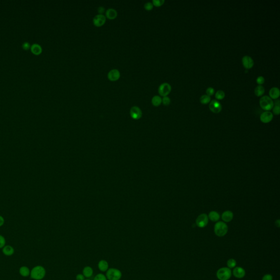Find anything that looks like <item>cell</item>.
Returning a JSON list of instances; mask_svg holds the SVG:
<instances>
[{"instance_id":"1","label":"cell","mask_w":280,"mask_h":280,"mask_svg":"<svg viewBox=\"0 0 280 280\" xmlns=\"http://www.w3.org/2000/svg\"><path fill=\"white\" fill-rule=\"evenodd\" d=\"M46 274L45 269L41 265H37L31 270L30 277L35 280H41L44 278Z\"/></svg>"},{"instance_id":"2","label":"cell","mask_w":280,"mask_h":280,"mask_svg":"<svg viewBox=\"0 0 280 280\" xmlns=\"http://www.w3.org/2000/svg\"><path fill=\"white\" fill-rule=\"evenodd\" d=\"M228 230L227 225L223 222H218L215 225L214 231L217 236L219 237L225 236L228 232Z\"/></svg>"},{"instance_id":"3","label":"cell","mask_w":280,"mask_h":280,"mask_svg":"<svg viewBox=\"0 0 280 280\" xmlns=\"http://www.w3.org/2000/svg\"><path fill=\"white\" fill-rule=\"evenodd\" d=\"M259 104L261 108L266 111L271 110L274 106V101L268 96H264L261 97L259 101Z\"/></svg>"},{"instance_id":"4","label":"cell","mask_w":280,"mask_h":280,"mask_svg":"<svg viewBox=\"0 0 280 280\" xmlns=\"http://www.w3.org/2000/svg\"><path fill=\"white\" fill-rule=\"evenodd\" d=\"M106 276L108 280H120L122 274L119 269L110 268L107 270Z\"/></svg>"},{"instance_id":"5","label":"cell","mask_w":280,"mask_h":280,"mask_svg":"<svg viewBox=\"0 0 280 280\" xmlns=\"http://www.w3.org/2000/svg\"><path fill=\"white\" fill-rule=\"evenodd\" d=\"M232 276V271L228 268H222L217 272V277L220 280H228Z\"/></svg>"},{"instance_id":"6","label":"cell","mask_w":280,"mask_h":280,"mask_svg":"<svg viewBox=\"0 0 280 280\" xmlns=\"http://www.w3.org/2000/svg\"><path fill=\"white\" fill-rule=\"evenodd\" d=\"M208 216L205 213L201 214L196 218V224L199 228H204L208 225Z\"/></svg>"},{"instance_id":"7","label":"cell","mask_w":280,"mask_h":280,"mask_svg":"<svg viewBox=\"0 0 280 280\" xmlns=\"http://www.w3.org/2000/svg\"><path fill=\"white\" fill-rule=\"evenodd\" d=\"M171 91V86L168 83H164L158 88V92L161 96H166Z\"/></svg>"},{"instance_id":"8","label":"cell","mask_w":280,"mask_h":280,"mask_svg":"<svg viewBox=\"0 0 280 280\" xmlns=\"http://www.w3.org/2000/svg\"><path fill=\"white\" fill-rule=\"evenodd\" d=\"M209 108L212 112L215 113H218L221 111L222 106L218 101L217 100H213L210 103Z\"/></svg>"},{"instance_id":"9","label":"cell","mask_w":280,"mask_h":280,"mask_svg":"<svg viewBox=\"0 0 280 280\" xmlns=\"http://www.w3.org/2000/svg\"><path fill=\"white\" fill-rule=\"evenodd\" d=\"M106 20V17L103 14H97L93 19V24L96 27H100L104 25Z\"/></svg>"},{"instance_id":"10","label":"cell","mask_w":280,"mask_h":280,"mask_svg":"<svg viewBox=\"0 0 280 280\" xmlns=\"http://www.w3.org/2000/svg\"><path fill=\"white\" fill-rule=\"evenodd\" d=\"M130 116L134 119H139L142 117V113L139 107L137 106H133L130 109Z\"/></svg>"},{"instance_id":"11","label":"cell","mask_w":280,"mask_h":280,"mask_svg":"<svg viewBox=\"0 0 280 280\" xmlns=\"http://www.w3.org/2000/svg\"><path fill=\"white\" fill-rule=\"evenodd\" d=\"M242 63L244 68L249 69L254 65V61L251 56L245 55L242 59Z\"/></svg>"},{"instance_id":"12","label":"cell","mask_w":280,"mask_h":280,"mask_svg":"<svg viewBox=\"0 0 280 280\" xmlns=\"http://www.w3.org/2000/svg\"><path fill=\"white\" fill-rule=\"evenodd\" d=\"M108 80L111 81H116L119 79L120 77V72L117 69H112L107 75Z\"/></svg>"},{"instance_id":"13","label":"cell","mask_w":280,"mask_h":280,"mask_svg":"<svg viewBox=\"0 0 280 280\" xmlns=\"http://www.w3.org/2000/svg\"><path fill=\"white\" fill-rule=\"evenodd\" d=\"M273 118V114L270 111H265L261 114L260 119L262 122L264 123H268L272 120Z\"/></svg>"},{"instance_id":"14","label":"cell","mask_w":280,"mask_h":280,"mask_svg":"<svg viewBox=\"0 0 280 280\" xmlns=\"http://www.w3.org/2000/svg\"><path fill=\"white\" fill-rule=\"evenodd\" d=\"M233 275L236 278L241 279L243 278L246 274L245 270L241 267H236L233 270Z\"/></svg>"},{"instance_id":"15","label":"cell","mask_w":280,"mask_h":280,"mask_svg":"<svg viewBox=\"0 0 280 280\" xmlns=\"http://www.w3.org/2000/svg\"><path fill=\"white\" fill-rule=\"evenodd\" d=\"M31 51L32 54L36 55H38L42 52V48L40 44L33 43L31 45Z\"/></svg>"},{"instance_id":"16","label":"cell","mask_w":280,"mask_h":280,"mask_svg":"<svg viewBox=\"0 0 280 280\" xmlns=\"http://www.w3.org/2000/svg\"><path fill=\"white\" fill-rule=\"evenodd\" d=\"M280 95V89L277 87H273L269 91V95L271 99H277L279 97Z\"/></svg>"},{"instance_id":"17","label":"cell","mask_w":280,"mask_h":280,"mask_svg":"<svg viewBox=\"0 0 280 280\" xmlns=\"http://www.w3.org/2000/svg\"><path fill=\"white\" fill-rule=\"evenodd\" d=\"M118 13L116 10L113 8H109L106 12V17L109 19H114L116 18Z\"/></svg>"},{"instance_id":"18","label":"cell","mask_w":280,"mask_h":280,"mask_svg":"<svg viewBox=\"0 0 280 280\" xmlns=\"http://www.w3.org/2000/svg\"><path fill=\"white\" fill-rule=\"evenodd\" d=\"M234 215L230 211H226L222 215V218L225 222H230L233 219Z\"/></svg>"},{"instance_id":"19","label":"cell","mask_w":280,"mask_h":280,"mask_svg":"<svg viewBox=\"0 0 280 280\" xmlns=\"http://www.w3.org/2000/svg\"><path fill=\"white\" fill-rule=\"evenodd\" d=\"M2 253L6 256H11L14 253V249L11 245H6L2 248Z\"/></svg>"},{"instance_id":"20","label":"cell","mask_w":280,"mask_h":280,"mask_svg":"<svg viewBox=\"0 0 280 280\" xmlns=\"http://www.w3.org/2000/svg\"><path fill=\"white\" fill-rule=\"evenodd\" d=\"M108 266H109V265H108V262L106 260H100L98 263V268L100 271L102 272L107 271L108 269Z\"/></svg>"},{"instance_id":"21","label":"cell","mask_w":280,"mask_h":280,"mask_svg":"<svg viewBox=\"0 0 280 280\" xmlns=\"http://www.w3.org/2000/svg\"><path fill=\"white\" fill-rule=\"evenodd\" d=\"M31 271L28 267L26 266H22L19 269V274L20 275L24 277H27L30 275Z\"/></svg>"},{"instance_id":"22","label":"cell","mask_w":280,"mask_h":280,"mask_svg":"<svg viewBox=\"0 0 280 280\" xmlns=\"http://www.w3.org/2000/svg\"><path fill=\"white\" fill-rule=\"evenodd\" d=\"M83 275L85 277L89 278L92 277L93 275V269L92 267L89 266H87L84 267L83 270Z\"/></svg>"},{"instance_id":"23","label":"cell","mask_w":280,"mask_h":280,"mask_svg":"<svg viewBox=\"0 0 280 280\" xmlns=\"http://www.w3.org/2000/svg\"><path fill=\"white\" fill-rule=\"evenodd\" d=\"M208 218L212 222H217L220 220V216L216 211H211L208 215Z\"/></svg>"},{"instance_id":"24","label":"cell","mask_w":280,"mask_h":280,"mask_svg":"<svg viewBox=\"0 0 280 280\" xmlns=\"http://www.w3.org/2000/svg\"><path fill=\"white\" fill-rule=\"evenodd\" d=\"M162 102V99L158 95L153 96L152 99V104L154 106H159Z\"/></svg>"},{"instance_id":"25","label":"cell","mask_w":280,"mask_h":280,"mask_svg":"<svg viewBox=\"0 0 280 280\" xmlns=\"http://www.w3.org/2000/svg\"><path fill=\"white\" fill-rule=\"evenodd\" d=\"M265 92V89L264 87L261 85H259L256 87L254 89V93L257 96H260L263 95V94Z\"/></svg>"},{"instance_id":"26","label":"cell","mask_w":280,"mask_h":280,"mask_svg":"<svg viewBox=\"0 0 280 280\" xmlns=\"http://www.w3.org/2000/svg\"><path fill=\"white\" fill-rule=\"evenodd\" d=\"M211 97L208 95H203L200 97V102L203 104H207L210 102Z\"/></svg>"},{"instance_id":"27","label":"cell","mask_w":280,"mask_h":280,"mask_svg":"<svg viewBox=\"0 0 280 280\" xmlns=\"http://www.w3.org/2000/svg\"><path fill=\"white\" fill-rule=\"evenodd\" d=\"M215 97L218 100H222L225 97V93L223 90H218L216 92Z\"/></svg>"},{"instance_id":"28","label":"cell","mask_w":280,"mask_h":280,"mask_svg":"<svg viewBox=\"0 0 280 280\" xmlns=\"http://www.w3.org/2000/svg\"><path fill=\"white\" fill-rule=\"evenodd\" d=\"M227 265L229 269L235 268L236 265V260L232 258L229 259L227 262Z\"/></svg>"},{"instance_id":"29","label":"cell","mask_w":280,"mask_h":280,"mask_svg":"<svg viewBox=\"0 0 280 280\" xmlns=\"http://www.w3.org/2000/svg\"><path fill=\"white\" fill-rule=\"evenodd\" d=\"M164 0H153L152 1L153 4L156 7H160L164 4Z\"/></svg>"},{"instance_id":"30","label":"cell","mask_w":280,"mask_h":280,"mask_svg":"<svg viewBox=\"0 0 280 280\" xmlns=\"http://www.w3.org/2000/svg\"><path fill=\"white\" fill-rule=\"evenodd\" d=\"M94 280H107L106 276L102 274H99L94 277Z\"/></svg>"},{"instance_id":"31","label":"cell","mask_w":280,"mask_h":280,"mask_svg":"<svg viewBox=\"0 0 280 280\" xmlns=\"http://www.w3.org/2000/svg\"><path fill=\"white\" fill-rule=\"evenodd\" d=\"M162 102L165 106H168L171 103V100L168 96H164L162 99Z\"/></svg>"},{"instance_id":"32","label":"cell","mask_w":280,"mask_h":280,"mask_svg":"<svg viewBox=\"0 0 280 280\" xmlns=\"http://www.w3.org/2000/svg\"><path fill=\"white\" fill-rule=\"evenodd\" d=\"M6 239L4 236L0 235V248H3L6 246Z\"/></svg>"},{"instance_id":"33","label":"cell","mask_w":280,"mask_h":280,"mask_svg":"<svg viewBox=\"0 0 280 280\" xmlns=\"http://www.w3.org/2000/svg\"><path fill=\"white\" fill-rule=\"evenodd\" d=\"M272 111L275 115H279L280 113V105H275L273 107Z\"/></svg>"},{"instance_id":"34","label":"cell","mask_w":280,"mask_h":280,"mask_svg":"<svg viewBox=\"0 0 280 280\" xmlns=\"http://www.w3.org/2000/svg\"><path fill=\"white\" fill-rule=\"evenodd\" d=\"M144 9L147 11H151L153 8V4L151 2H148L146 3L144 5Z\"/></svg>"},{"instance_id":"35","label":"cell","mask_w":280,"mask_h":280,"mask_svg":"<svg viewBox=\"0 0 280 280\" xmlns=\"http://www.w3.org/2000/svg\"><path fill=\"white\" fill-rule=\"evenodd\" d=\"M22 48L25 50H28L31 48V44L28 42H25L22 44Z\"/></svg>"},{"instance_id":"36","label":"cell","mask_w":280,"mask_h":280,"mask_svg":"<svg viewBox=\"0 0 280 280\" xmlns=\"http://www.w3.org/2000/svg\"><path fill=\"white\" fill-rule=\"evenodd\" d=\"M206 95H208L209 96H211V95H213L215 93V89L212 87H208L207 89H206Z\"/></svg>"},{"instance_id":"37","label":"cell","mask_w":280,"mask_h":280,"mask_svg":"<svg viewBox=\"0 0 280 280\" xmlns=\"http://www.w3.org/2000/svg\"><path fill=\"white\" fill-rule=\"evenodd\" d=\"M257 83L259 85H261L262 84H263L265 82V79H264V77L263 76H259L257 77L256 80Z\"/></svg>"},{"instance_id":"38","label":"cell","mask_w":280,"mask_h":280,"mask_svg":"<svg viewBox=\"0 0 280 280\" xmlns=\"http://www.w3.org/2000/svg\"><path fill=\"white\" fill-rule=\"evenodd\" d=\"M262 280H272V276L270 274H266L263 277Z\"/></svg>"},{"instance_id":"39","label":"cell","mask_w":280,"mask_h":280,"mask_svg":"<svg viewBox=\"0 0 280 280\" xmlns=\"http://www.w3.org/2000/svg\"><path fill=\"white\" fill-rule=\"evenodd\" d=\"M97 11L99 12V14H103V13L105 12V8L104 7H99L97 9Z\"/></svg>"},{"instance_id":"40","label":"cell","mask_w":280,"mask_h":280,"mask_svg":"<svg viewBox=\"0 0 280 280\" xmlns=\"http://www.w3.org/2000/svg\"><path fill=\"white\" fill-rule=\"evenodd\" d=\"M76 280H85V277L83 274H78L76 276Z\"/></svg>"},{"instance_id":"41","label":"cell","mask_w":280,"mask_h":280,"mask_svg":"<svg viewBox=\"0 0 280 280\" xmlns=\"http://www.w3.org/2000/svg\"><path fill=\"white\" fill-rule=\"evenodd\" d=\"M4 222H5V220H4V217L0 215V227H2L4 225Z\"/></svg>"},{"instance_id":"42","label":"cell","mask_w":280,"mask_h":280,"mask_svg":"<svg viewBox=\"0 0 280 280\" xmlns=\"http://www.w3.org/2000/svg\"><path fill=\"white\" fill-rule=\"evenodd\" d=\"M275 223H276V225L277 227H280V220H276Z\"/></svg>"},{"instance_id":"43","label":"cell","mask_w":280,"mask_h":280,"mask_svg":"<svg viewBox=\"0 0 280 280\" xmlns=\"http://www.w3.org/2000/svg\"><path fill=\"white\" fill-rule=\"evenodd\" d=\"M89 280V279H85V280Z\"/></svg>"}]
</instances>
